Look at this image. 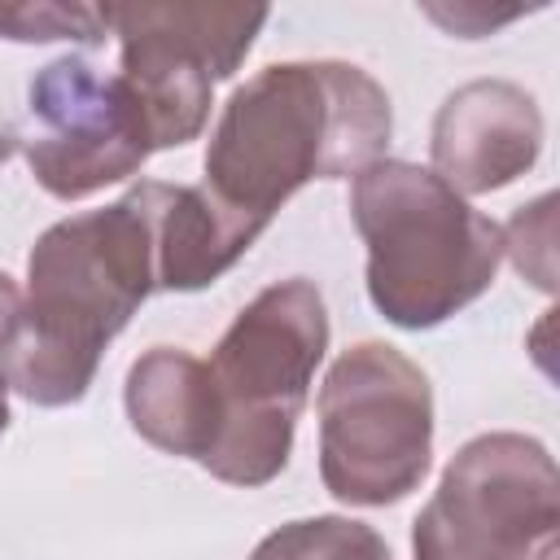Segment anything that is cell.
Returning a JSON list of instances; mask_svg holds the SVG:
<instances>
[{"label":"cell","instance_id":"obj_15","mask_svg":"<svg viewBox=\"0 0 560 560\" xmlns=\"http://www.w3.org/2000/svg\"><path fill=\"white\" fill-rule=\"evenodd\" d=\"M22 341V289L9 271H0V376L13 381V354Z\"/></svg>","mask_w":560,"mask_h":560},{"label":"cell","instance_id":"obj_10","mask_svg":"<svg viewBox=\"0 0 560 560\" xmlns=\"http://www.w3.org/2000/svg\"><path fill=\"white\" fill-rule=\"evenodd\" d=\"M153 241H158V289L197 293L232 271L267 223L223 206L206 184H162L140 179Z\"/></svg>","mask_w":560,"mask_h":560},{"label":"cell","instance_id":"obj_16","mask_svg":"<svg viewBox=\"0 0 560 560\" xmlns=\"http://www.w3.org/2000/svg\"><path fill=\"white\" fill-rule=\"evenodd\" d=\"M18 149H22V136H18L13 127H0V166H4V162H9Z\"/></svg>","mask_w":560,"mask_h":560},{"label":"cell","instance_id":"obj_4","mask_svg":"<svg viewBox=\"0 0 560 560\" xmlns=\"http://www.w3.org/2000/svg\"><path fill=\"white\" fill-rule=\"evenodd\" d=\"M328 350L324 293L306 276L267 284L228 324L206 368L223 402V442L210 477L254 490L289 468L298 416Z\"/></svg>","mask_w":560,"mask_h":560},{"label":"cell","instance_id":"obj_2","mask_svg":"<svg viewBox=\"0 0 560 560\" xmlns=\"http://www.w3.org/2000/svg\"><path fill=\"white\" fill-rule=\"evenodd\" d=\"M158 293V241L144 188L39 232L26 258L13 389L31 407L79 402L105 346Z\"/></svg>","mask_w":560,"mask_h":560},{"label":"cell","instance_id":"obj_8","mask_svg":"<svg viewBox=\"0 0 560 560\" xmlns=\"http://www.w3.org/2000/svg\"><path fill=\"white\" fill-rule=\"evenodd\" d=\"M26 101L39 131L22 153L35 184L57 201H83L105 184H122L153 158L144 114L127 83L83 57L48 61L31 79Z\"/></svg>","mask_w":560,"mask_h":560},{"label":"cell","instance_id":"obj_7","mask_svg":"<svg viewBox=\"0 0 560 560\" xmlns=\"http://www.w3.org/2000/svg\"><path fill=\"white\" fill-rule=\"evenodd\" d=\"M267 18V4H105L122 57L118 79L144 114L153 153L206 131L214 83L241 70Z\"/></svg>","mask_w":560,"mask_h":560},{"label":"cell","instance_id":"obj_3","mask_svg":"<svg viewBox=\"0 0 560 560\" xmlns=\"http://www.w3.org/2000/svg\"><path fill=\"white\" fill-rule=\"evenodd\" d=\"M350 219L368 245V298L394 328H438L499 276L503 228L429 166L372 162L350 184Z\"/></svg>","mask_w":560,"mask_h":560},{"label":"cell","instance_id":"obj_13","mask_svg":"<svg viewBox=\"0 0 560 560\" xmlns=\"http://www.w3.org/2000/svg\"><path fill=\"white\" fill-rule=\"evenodd\" d=\"M109 31L105 4H0V39L18 44H48V39H79V44H101Z\"/></svg>","mask_w":560,"mask_h":560},{"label":"cell","instance_id":"obj_6","mask_svg":"<svg viewBox=\"0 0 560 560\" xmlns=\"http://www.w3.org/2000/svg\"><path fill=\"white\" fill-rule=\"evenodd\" d=\"M416 560H560V472L529 433L464 442L411 521Z\"/></svg>","mask_w":560,"mask_h":560},{"label":"cell","instance_id":"obj_12","mask_svg":"<svg viewBox=\"0 0 560 560\" xmlns=\"http://www.w3.org/2000/svg\"><path fill=\"white\" fill-rule=\"evenodd\" d=\"M249 560H394L389 542L350 516H302L271 529Z\"/></svg>","mask_w":560,"mask_h":560},{"label":"cell","instance_id":"obj_17","mask_svg":"<svg viewBox=\"0 0 560 560\" xmlns=\"http://www.w3.org/2000/svg\"><path fill=\"white\" fill-rule=\"evenodd\" d=\"M9 389H13V381L0 376V438H4V429H9Z\"/></svg>","mask_w":560,"mask_h":560},{"label":"cell","instance_id":"obj_14","mask_svg":"<svg viewBox=\"0 0 560 560\" xmlns=\"http://www.w3.org/2000/svg\"><path fill=\"white\" fill-rule=\"evenodd\" d=\"M551 210H556V197L542 192L538 201L521 206L503 228V254H512L516 271L547 293L556 284L551 280Z\"/></svg>","mask_w":560,"mask_h":560},{"label":"cell","instance_id":"obj_11","mask_svg":"<svg viewBox=\"0 0 560 560\" xmlns=\"http://www.w3.org/2000/svg\"><path fill=\"white\" fill-rule=\"evenodd\" d=\"M122 407L131 429L158 446L162 455L210 464L219 442H223V402L210 381L206 359L175 350V346H153L127 368L122 385Z\"/></svg>","mask_w":560,"mask_h":560},{"label":"cell","instance_id":"obj_1","mask_svg":"<svg viewBox=\"0 0 560 560\" xmlns=\"http://www.w3.org/2000/svg\"><path fill=\"white\" fill-rule=\"evenodd\" d=\"M389 92L350 61H276L245 79L206 144V188L271 223L311 179H350L385 158Z\"/></svg>","mask_w":560,"mask_h":560},{"label":"cell","instance_id":"obj_9","mask_svg":"<svg viewBox=\"0 0 560 560\" xmlns=\"http://www.w3.org/2000/svg\"><path fill=\"white\" fill-rule=\"evenodd\" d=\"M542 109L512 79H472L455 88L429 131V171L459 197L516 184L542 153Z\"/></svg>","mask_w":560,"mask_h":560},{"label":"cell","instance_id":"obj_5","mask_svg":"<svg viewBox=\"0 0 560 560\" xmlns=\"http://www.w3.org/2000/svg\"><path fill=\"white\" fill-rule=\"evenodd\" d=\"M319 477L337 503H402L433 468V385L398 346L341 350L319 385Z\"/></svg>","mask_w":560,"mask_h":560}]
</instances>
